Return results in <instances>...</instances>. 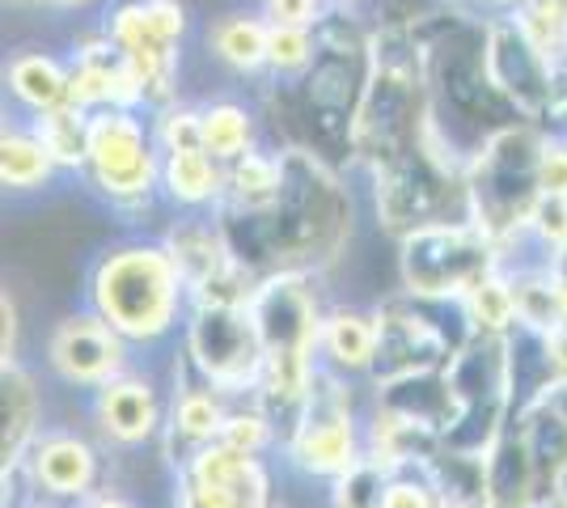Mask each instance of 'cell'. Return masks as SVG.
Here are the masks:
<instances>
[{
    "mask_svg": "<svg viewBox=\"0 0 567 508\" xmlns=\"http://www.w3.org/2000/svg\"><path fill=\"white\" fill-rule=\"evenodd\" d=\"M174 373H178V377H174V394H169L166 433L157 440L169 466H178V462H187L195 449L220 440L225 419H229V407H234L229 394H220V390L208 386L204 377H195L183 361H178Z\"/></svg>",
    "mask_w": 567,
    "mask_h": 508,
    "instance_id": "cell-20",
    "label": "cell"
},
{
    "mask_svg": "<svg viewBox=\"0 0 567 508\" xmlns=\"http://www.w3.org/2000/svg\"><path fill=\"white\" fill-rule=\"evenodd\" d=\"M76 508H141L127 491H115V487H97L94 496H85Z\"/></svg>",
    "mask_w": 567,
    "mask_h": 508,
    "instance_id": "cell-42",
    "label": "cell"
},
{
    "mask_svg": "<svg viewBox=\"0 0 567 508\" xmlns=\"http://www.w3.org/2000/svg\"><path fill=\"white\" fill-rule=\"evenodd\" d=\"M525 508H567V491H555V496H538V500H529Z\"/></svg>",
    "mask_w": 567,
    "mask_h": 508,
    "instance_id": "cell-44",
    "label": "cell"
},
{
    "mask_svg": "<svg viewBox=\"0 0 567 508\" xmlns=\"http://www.w3.org/2000/svg\"><path fill=\"white\" fill-rule=\"evenodd\" d=\"M318 51V25H271V43H267V81L292 85L301 81Z\"/></svg>",
    "mask_w": 567,
    "mask_h": 508,
    "instance_id": "cell-32",
    "label": "cell"
},
{
    "mask_svg": "<svg viewBox=\"0 0 567 508\" xmlns=\"http://www.w3.org/2000/svg\"><path fill=\"white\" fill-rule=\"evenodd\" d=\"M385 479H390V466L373 454L355 462L348 475H339L334 484H327V505L331 508H381V496H385Z\"/></svg>",
    "mask_w": 567,
    "mask_h": 508,
    "instance_id": "cell-34",
    "label": "cell"
},
{
    "mask_svg": "<svg viewBox=\"0 0 567 508\" xmlns=\"http://www.w3.org/2000/svg\"><path fill=\"white\" fill-rule=\"evenodd\" d=\"M9 479H25L30 496H39V500L76 508L85 496H94L102 487V454H97V445L85 433L43 428L39 440L30 445L22 470L9 475Z\"/></svg>",
    "mask_w": 567,
    "mask_h": 508,
    "instance_id": "cell-18",
    "label": "cell"
},
{
    "mask_svg": "<svg viewBox=\"0 0 567 508\" xmlns=\"http://www.w3.org/2000/svg\"><path fill=\"white\" fill-rule=\"evenodd\" d=\"M153 115V132H157V145L162 153H174V148H204V111L199 102H169V106H157L148 111Z\"/></svg>",
    "mask_w": 567,
    "mask_h": 508,
    "instance_id": "cell-37",
    "label": "cell"
},
{
    "mask_svg": "<svg viewBox=\"0 0 567 508\" xmlns=\"http://www.w3.org/2000/svg\"><path fill=\"white\" fill-rule=\"evenodd\" d=\"M18 508H69V505H51V500H39V496H34V500H25V505H18Z\"/></svg>",
    "mask_w": 567,
    "mask_h": 508,
    "instance_id": "cell-47",
    "label": "cell"
},
{
    "mask_svg": "<svg viewBox=\"0 0 567 508\" xmlns=\"http://www.w3.org/2000/svg\"><path fill=\"white\" fill-rule=\"evenodd\" d=\"M369 30L373 22H364L360 9H331L318 25V51L306 76L288 85L301 145L327 153L343 169H352V120L369 81Z\"/></svg>",
    "mask_w": 567,
    "mask_h": 508,
    "instance_id": "cell-5",
    "label": "cell"
},
{
    "mask_svg": "<svg viewBox=\"0 0 567 508\" xmlns=\"http://www.w3.org/2000/svg\"><path fill=\"white\" fill-rule=\"evenodd\" d=\"M157 238L166 242L183 271L190 305L195 301H250L259 276L234 255L216 208L213 212H174Z\"/></svg>",
    "mask_w": 567,
    "mask_h": 508,
    "instance_id": "cell-15",
    "label": "cell"
},
{
    "mask_svg": "<svg viewBox=\"0 0 567 508\" xmlns=\"http://www.w3.org/2000/svg\"><path fill=\"white\" fill-rule=\"evenodd\" d=\"M462 310V301H427L399 292L378 305V364L369 390L424 377V373H445L457 348L471 339V318L445 326V318Z\"/></svg>",
    "mask_w": 567,
    "mask_h": 508,
    "instance_id": "cell-12",
    "label": "cell"
},
{
    "mask_svg": "<svg viewBox=\"0 0 567 508\" xmlns=\"http://www.w3.org/2000/svg\"><path fill=\"white\" fill-rule=\"evenodd\" d=\"M43 433V390L34 369L4 364L0 369V470L4 479L22 470L30 445Z\"/></svg>",
    "mask_w": 567,
    "mask_h": 508,
    "instance_id": "cell-23",
    "label": "cell"
},
{
    "mask_svg": "<svg viewBox=\"0 0 567 508\" xmlns=\"http://www.w3.org/2000/svg\"><path fill=\"white\" fill-rule=\"evenodd\" d=\"M9 9H22V13H48V0H4Z\"/></svg>",
    "mask_w": 567,
    "mask_h": 508,
    "instance_id": "cell-45",
    "label": "cell"
},
{
    "mask_svg": "<svg viewBox=\"0 0 567 508\" xmlns=\"http://www.w3.org/2000/svg\"><path fill=\"white\" fill-rule=\"evenodd\" d=\"M0 369L4 364H22V305H18V292L4 289L0 292Z\"/></svg>",
    "mask_w": 567,
    "mask_h": 508,
    "instance_id": "cell-40",
    "label": "cell"
},
{
    "mask_svg": "<svg viewBox=\"0 0 567 508\" xmlns=\"http://www.w3.org/2000/svg\"><path fill=\"white\" fill-rule=\"evenodd\" d=\"M60 174L64 169L55 166V157L48 153L43 136L34 132V123L25 115L4 120V127H0V183H4V191L39 195L48 191Z\"/></svg>",
    "mask_w": 567,
    "mask_h": 508,
    "instance_id": "cell-28",
    "label": "cell"
},
{
    "mask_svg": "<svg viewBox=\"0 0 567 508\" xmlns=\"http://www.w3.org/2000/svg\"><path fill=\"white\" fill-rule=\"evenodd\" d=\"M271 25H322L331 13L327 0H255Z\"/></svg>",
    "mask_w": 567,
    "mask_h": 508,
    "instance_id": "cell-39",
    "label": "cell"
},
{
    "mask_svg": "<svg viewBox=\"0 0 567 508\" xmlns=\"http://www.w3.org/2000/svg\"><path fill=\"white\" fill-rule=\"evenodd\" d=\"M284 183V148H250L246 157H237L225 166V199L216 208L229 212H259L267 208Z\"/></svg>",
    "mask_w": 567,
    "mask_h": 508,
    "instance_id": "cell-29",
    "label": "cell"
},
{
    "mask_svg": "<svg viewBox=\"0 0 567 508\" xmlns=\"http://www.w3.org/2000/svg\"><path fill=\"white\" fill-rule=\"evenodd\" d=\"M517 424L525 436V449H529V462H534L538 496L567 491V407L550 390H543L538 398L517 407Z\"/></svg>",
    "mask_w": 567,
    "mask_h": 508,
    "instance_id": "cell-25",
    "label": "cell"
},
{
    "mask_svg": "<svg viewBox=\"0 0 567 508\" xmlns=\"http://www.w3.org/2000/svg\"><path fill=\"white\" fill-rule=\"evenodd\" d=\"M199 111H204V148L213 153L220 166H229V162H237L250 148L262 145L259 111L250 102L213 97V102H199Z\"/></svg>",
    "mask_w": 567,
    "mask_h": 508,
    "instance_id": "cell-30",
    "label": "cell"
},
{
    "mask_svg": "<svg viewBox=\"0 0 567 508\" xmlns=\"http://www.w3.org/2000/svg\"><path fill=\"white\" fill-rule=\"evenodd\" d=\"M322 369H331L348 382L373 377L378 364V305H331L322 318Z\"/></svg>",
    "mask_w": 567,
    "mask_h": 508,
    "instance_id": "cell-26",
    "label": "cell"
},
{
    "mask_svg": "<svg viewBox=\"0 0 567 508\" xmlns=\"http://www.w3.org/2000/svg\"><path fill=\"white\" fill-rule=\"evenodd\" d=\"M525 34L559 64L567 51V0H520V9L513 13Z\"/></svg>",
    "mask_w": 567,
    "mask_h": 508,
    "instance_id": "cell-36",
    "label": "cell"
},
{
    "mask_svg": "<svg viewBox=\"0 0 567 508\" xmlns=\"http://www.w3.org/2000/svg\"><path fill=\"white\" fill-rule=\"evenodd\" d=\"M567 246V195H543L538 204H534V212H529V225H525V238L520 246L508 255V259H517V255H538L543 263H550L559 250ZM504 259V263H508Z\"/></svg>",
    "mask_w": 567,
    "mask_h": 508,
    "instance_id": "cell-33",
    "label": "cell"
},
{
    "mask_svg": "<svg viewBox=\"0 0 567 508\" xmlns=\"http://www.w3.org/2000/svg\"><path fill=\"white\" fill-rule=\"evenodd\" d=\"M178 361L229 398H255L262 386V339L246 301H195L183 322Z\"/></svg>",
    "mask_w": 567,
    "mask_h": 508,
    "instance_id": "cell-13",
    "label": "cell"
},
{
    "mask_svg": "<svg viewBox=\"0 0 567 508\" xmlns=\"http://www.w3.org/2000/svg\"><path fill=\"white\" fill-rule=\"evenodd\" d=\"M364 178H369L373 220L390 242H399L424 225H436V220H471L466 157L445 141L436 120H427L424 136L406 153H399L394 162H385Z\"/></svg>",
    "mask_w": 567,
    "mask_h": 508,
    "instance_id": "cell-6",
    "label": "cell"
},
{
    "mask_svg": "<svg viewBox=\"0 0 567 508\" xmlns=\"http://www.w3.org/2000/svg\"><path fill=\"white\" fill-rule=\"evenodd\" d=\"M30 123L43 136V145L55 157V166L81 178L85 157H90V111H81L76 102H69V106H55L48 115H34Z\"/></svg>",
    "mask_w": 567,
    "mask_h": 508,
    "instance_id": "cell-31",
    "label": "cell"
},
{
    "mask_svg": "<svg viewBox=\"0 0 567 508\" xmlns=\"http://www.w3.org/2000/svg\"><path fill=\"white\" fill-rule=\"evenodd\" d=\"M225 199V166L208 148L162 153V204L174 212H213Z\"/></svg>",
    "mask_w": 567,
    "mask_h": 508,
    "instance_id": "cell-27",
    "label": "cell"
},
{
    "mask_svg": "<svg viewBox=\"0 0 567 508\" xmlns=\"http://www.w3.org/2000/svg\"><path fill=\"white\" fill-rule=\"evenodd\" d=\"M267 43L271 22L262 9H225L204 25V48L216 69H225L237 81H267Z\"/></svg>",
    "mask_w": 567,
    "mask_h": 508,
    "instance_id": "cell-22",
    "label": "cell"
},
{
    "mask_svg": "<svg viewBox=\"0 0 567 508\" xmlns=\"http://www.w3.org/2000/svg\"><path fill=\"white\" fill-rule=\"evenodd\" d=\"M246 305L262 339V386L255 403L276 419L284 445L322 369V318L331 310L322 301V271H267Z\"/></svg>",
    "mask_w": 567,
    "mask_h": 508,
    "instance_id": "cell-3",
    "label": "cell"
},
{
    "mask_svg": "<svg viewBox=\"0 0 567 508\" xmlns=\"http://www.w3.org/2000/svg\"><path fill=\"white\" fill-rule=\"evenodd\" d=\"M225 445H234V449H246V454H271L276 445H280V428H276V419L262 412L255 398H237L234 407H229V419H225V433H220Z\"/></svg>",
    "mask_w": 567,
    "mask_h": 508,
    "instance_id": "cell-35",
    "label": "cell"
},
{
    "mask_svg": "<svg viewBox=\"0 0 567 508\" xmlns=\"http://www.w3.org/2000/svg\"><path fill=\"white\" fill-rule=\"evenodd\" d=\"M424 13H385L369 30V81L352 120V169L373 174L424 136L432 120Z\"/></svg>",
    "mask_w": 567,
    "mask_h": 508,
    "instance_id": "cell-2",
    "label": "cell"
},
{
    "mask_svg": "<svg viewBox=\"0 0 567 508\" xmlns=\"http://www.w3.org/2000/svg\"><path fill=\"white\" fill-rule=\"evenodd\" d=\"M97 0H48V13H90Z\"/></svg>",
    "mask_w": 567,
    "mask_h": 508,
    "instance_id": "cell-43",
    "label": "cell"
},
{
    "mask_svg": "<svg viewBox=\"0 0 567 508\" xmlns=\"http://www.w3.org/2000/svg\"><path fill=\"white\" fill-rule=\"evenodd\" d=\"M169 398L162 394V382L148 377L141 369H123L106 386L90 394V419H94L97 436L111 449H144L166 433Z\"/></svg>",
    "mask_w": 567,
    "mask_h": 508,
    "instance_id": "cell-19",
    "label": "cell"
},
{
    "mask_svg": "<svg viewBox=\"0 0 567 508\" xmlns=\"http://www.w3.org/2000/svg\"><path fill=\"white\" fill-rule=\"evenodd\" d=\"M48 369L60 386L69 390H90L106 386L111 377H118L123 369H132V343L118 335L106 318L81 305L69 310L51 322L48 331Z\"/></svg>",
    "mask_w": 567,
    "mask_h": 508,
    "instance_id": "cell-17",
    "label": "cell"
},
{
    "mask_svg": "<svg viewBox=\"0 0 567 508\" xmlns=\"http://www.w3.org/2000/svg\"><path fill=\"white\" fill-rule=\"evenodd\" d=\"M284 148L280 195L259 212L216 208L234 255L255 276L267 271H331L352 242L355 195L348 169L309 145Z\"/></svg>",
    "mask_w": 567,
    "mask_h": 508,
    "instance_id": "cell-1",
    "label": "cell"
},
{
    "mask_svg": "<svg viewBox=\"0 0 567 508\" xmlns=\"http://www.w3.org/2000/svg\"><path fill=\"white\" fill-rule=\"evenodd\" d=\"M399 284L427 301H466L504 267V250L474 220H436L399 238Z\"/></svg>",
    "mask_w": 567,
    "mask_h": 508,
    "instance_id": "cell-10",
    "label": "cell"
},
{
    "mask_svg": "<svg viewBox=\"0 0 567 508\" xmlns=\"http://www.w3.org/2000/svg\"><path fill=\"white\" fill-rule=\"evenodd\" d=\"M81 183L123 217H141L162 199V145L141 106L90 111V157Z\"/></svg>",
    "mask_w": 567,
    "mask_h": 508,
    "instance_id": "cell-8",
    "label": "cell"
},
{
    "mask_svg": "<svg viewBox=\"0 0 567 508\" xmlns=\"http://www.w3.org/2000/svg\"><path fill=\"white\" fill-rule=\"evenodd\" d=\"M546 132L534 120H513L492 132L483 145L466 157V195H471V220L492 234L513 255L525 238V225L534 204L543 199L538 166H543Z\"/></svg>",
    "mask_w": 567,
    "mask_h": 508,
    "instance_id": "cell-7",
    "label": "cell"
},
{
    "mask_svg": "<svg viewBox=\"0 0 567 508\" xmlns=\"http://www.w3.org/2000/svg\"><path fill=\"white\" fill-rule=\"evenodd\" d=\"M538 183H543V195H567V141H550L546 136Z\"/></svg>",
    "mask_w": 567,
    "mask_h": 508,
    "instance_id": "cell-41",
    "label": "cell"
},
{
    "mask_svg": "<svg viewBox=\"0 0 567 508\" xmlns=\"http://www.w3.org/2000/svg\"><path fill=\"white\" fill-rule=\"evenodd\" d=\"M381 508H457V505H450V500L436 491V484L427 479L424 466H399V470H390V479H385Z\"/></svg>",
    "mask_w": 567,
    "mask_h": 508,
    "instance_id": "cell-38",
    "label": "cell"
},
{
    "mask_svg": "<svg viewBox=\"0 0 567 508\" xmlns=\"http://www.w3.org/2000/svg\"><path fill=\"white\" fill-rule=\"evenodd\" d=\"M4 90L13 97L18 115L34 120L55 106L72 102V64L69 55H55L51 48H18L4 64Z\"/></svg>",
    "mask_w": 567,
    "mask_h": 508,
    "instance_id": "cell-24",
    "label": "cell"
},
{
    "mask_svg": "<svg viewBox=\"0 0 567 508\" xmlns=\"http://www.w3.org/2000/svg\"><path fill=\"white\" fill-rule=\"evenodd\" d=\"M483 64L520 120H543L546 106L559 97V64L525 34L513 13L483 22Z\"/></svg>",
    "mask_w": 567,
    "mask_h": 508,
    "instance_id": "cell-16",
    "label": "cell"
},
{
    "mask_svg": "<svg viewBox=\"0 0 567 508\" xmlns=\"http://www.w3.org/2000/svg\"><path fill=\"white\" fill-rule=\"evenodd\" d=\"M284 462L309 484H334L369 454V412H360L355 382L318 369L306 407L284 436Z\"/></svg>",
    "mask_w": 567,
    "mask_h": 508,
    "instance_id": "cell-9",
    "label": "cell"
},
{
    "mask_svg": "<svg viewBox=\"0 0 567 508\" xmlns=\"http://www.w3.org/2000/svg\"><path fill=\"white\" fill-rule=\"evenodd\" d=\"M102 30L111 34V43L136 76L144 111H157L183 97L178 81L190 34L187 0H115L102 13Z\"/></svg>",
    "mask_w": 567,
    "mask_h": 508,
    "instance_id": "cell-11",
    "label": "cell"
},
{
    "mask_svg": "<svg viewBox=\"0 0 567 508\" xmlns=\"http://www.w3.org/2000/svg\"><path fill=\"white\" fill-rule=\"evenodd\" d=\"M169 508H271L276 475L262 454H246L225 440L195 449L187 462L169 466Z\"/></svg>",
    "mask_w": 567,
    "mask_h": 508,
    "instance_id": "cell-14",
    "label": "cell"
},
{
    "mask_svg": "<svg viewBox=\"0 0 567 508\" xmlns=\"http://www.w3.org/2000/svg\"><path fill=\"white\" fill-rule=\"evenodd\" d=\"M271 508H288V505H284V500H276V505H271Z\"/></svg>",
    "mask_w": 567,
    "mask_h": 508,
    "instance_id": "cell-49",
    "label": "cell"
},
{
    "mask_svg": "<svg viewBox=\"0 0 567 508\" xmlns=\"http://www.w3.org/2000/svg\"><path fill=\"white\" fill-rule=\"evenodd\" d=\"M327 4H331V9H360L364 0H327Z\"/></svg>",
    "mask_w": 567,
    "mask_h": 508,
    "instance_id": "cell-48",
    "label": "cell"
},
{
    "mask_svg": "<svg viewBox=\"0 0 567 508\" xmlns=\"http://www.w3.org/2000/svg\"><path fill=\"white\" fill-rule=\"evenodd\" d=\"M85 305L97 310L132 348H157L183 331L190 292L162 238H123L90 267Z\"/></svg>",
    "mask_w": 567,
    "mask_h": 508,
    "instance_id": "cell-4",
    "label": "cell"
},
{
    "mask_svg": "<svg viewBox=\"0 0 567 508\" xmlns=\"http://www.w3.org/2000/svg\"><path fill=\"white\" fill-rule=\"evenodd\" d=\"M72 64V102L81 111H102V106H141V90L136 76L127 69V60L118 55L111 34L97 25H85L81 34H72L69 48Z\"/></svg>",
    "mask_w": 567,
    "mask_h": 508,
    "instance_id": "cell-21",
    "label": "cell"
},
{
    "mask_svg": "<svg viewBox=\"0 0 567 508\" xmlns=\"http://www.w3.org/2000/svg\"><path fill=\"white\" fill-rule=\"evenodd\" d=\"M550 271H555V280H559V284H567V246L550 259Z\"/></svg>",
    "mask_w": 567,
    "mask_h": 508,
    "instance_id": "cell-46",
    "label": "cell"
}]
</instances>
